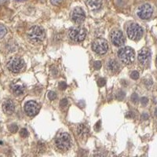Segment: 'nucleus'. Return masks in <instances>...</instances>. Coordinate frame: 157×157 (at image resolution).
<instances>
[{
	"label": "nucleus",
	"instance_id": "1",
	"mask_svg": "<svg viewBox=\"0 0 157 157\" xmlns=\"http://www.w3.org/2000/svg\"><path fill=\"white\" fill-rule=\"evenodd\" d=\"M118 56L120 61L125 65H130L135 60L134 50L130 46H125L120 50Z\"/></svg>",
	"mask_w": 157,
	"mask_h": 157
},
{
	"label": "nucleus",
	"instance_id": "2",
	"mask_svg": "<svg viewBox=\"0 0 157 157\" xmlns=\"http://www.w3.org/2000/svg\"><path fill=\"white\" fill-rule=\"evenodd\" d=\"M55 143H56L57 147L62 151H67L72 147V145H73L72 138L68 133L60 134L55 140Z\"/></svg>",
	"mask_w": 157,
	"mask_h": 157
},
{
	"label": "nucleus",
	"instance_id": "3",
	"mask_svg": "<svg viewBox=\"0 0 157 157\" xmlns=\"http://www.w3.org/2000/svg\"><path fill=\"white\" fill-rule=\"evenodd\" d=\"M27 37L33 42H41L45 38V32L38 25L31 27L27 32Z\"/></svg>",
	"mask_w": 157,
	"mask_h": 157
},
{
	"label": "nucleus",
	"instance_id": "4",
	"mask_svg": "<svg viewBox=\"0 0 157 157\" xmlns=\"http://www.w3.org/2000/svg\"><path fill=\"white\" fill-rule=\"evenodd\" d=\"M127 33L130 39L134 41H138L142 37L143 29L139 25L136 23H132L130 25H128L127 28Z\"/></svg>",
	"mask_w": 157,
	"mask_h": 157
},
{
	"label": "nucleus",
	"instance_id": "5",
	"mask_svg": "<svg viewBox=\"0 0 157 157\" xmlns=\"http://www.w3.org/2000/svg\"><path fill=\"white\" fill-rule=\"evenodd\" d=\"M68 35L75 42H80L85 39L87 36V31L82 27H71L68 31Z\"/></svg>",
	"mask_w": 157,
	"mask_h": 157
},
{
	"label": "nucleus",
	"instance_id": "6",
	"mask_svg": "<svg viewBox=\"0 0 157 157\" xmlns=\"http://www.w3.org/2000/svg\"><path fill=\"white\" fill-rule=\"evenodd\" d=\"M92 49L97 54H105L108 50V44L107 40L102 38H98L97 39H95L92 43Z\"/></svg>",
	"mask_w": 157,
	"mask_h": 157
},
{
	"label": "nucleus",
	"instance_id": "7",
	"mask_svg": "<svg viewBox=\"0 0 157 157\" xmlns=\"http://www.w3.org/2000/svg\"><path fill=\"white\" fill-rule=\"evenodd\" d=\"M25 68V61L20 58H13L8 63V68L13 73H20Z\"/></svg>",
	"mask_w": 157,
	"mask_h": 157
},
{
	"label": "nucleus",
	"instance_id": "8",
	"mask_svg": "<svg viewBox=\"0 0 157 157\" xmlns=\"http://www.w3.org/2000/svg\"><path fill=\"white\" fill-rule=\"evenodd\" d=\"M152 13H153V9H152V6L148 4V3H145V4H143L138 8L137 13V16L141 19L147 20L152 17Z\"/></svg>",
	"mask_w": 157,
	"mask_h": 157
},
{
	"label": "nucleus",
	"instance_id": "9",
	"mask_svg": "<svg viewBox=\"0 0 157 157\" xmlns=\"http://www.w3.org/2000/svg\"><path fill=\"white\" fill-rule=\"evenodd\" d=\"M112 42L115 46H121L124 44L125 37L120 30H113L110 35Z\"/></svg>",
	"mask_w": 157,
	"mask_h": 157
},
{
	"label": "nucleus",
	"instance_id": "10",
	"mask_svg": "<svg viewBox=\"0 0 157 157\" xmlns=\"http://www.w3.org/2000/svg\"><path fill=\"white\" fill-rule=\"evenodd\" d=\"M86 14H85L84 10L81 7H75L72 12V20L75 24H82L85 20Z\"/></svg>",
	"mask_w": 157,
	"mask_h": 157
},
{
	"label": "nucleus",
	"instance_id": "11",
	"mask_svg": "<svg viewBox=\"0 0 157 157\" xmlns=\"http://www.w3.org/2000/svg\"><path fill=\"white\" fill-rule=\"evenodd\" d=\"M25 111L29 116H34L39 111V105L34 101H29L25 103Z\"/></svg>",
	"mask_w": 157,
	"mask_h": 157
},
{
	"label": "nucleus",
	"instance_id": "12",
	"mask_svg": "<svg viewBox=\"0 0 157 157\" xmlns=\"http://www.w3.org/2000/svg\"><path fill=\"white\" fill-rule=\"evenodd\" d=\"M150 57V51L148 48H142L138 53V61L142 65H145L147 63Z\"/></svg>",
	"mask_w": 157,
	"mask_h": 157
},
{
	"label": "nucleus",
	"instance_id": "13",
	"mask_svg": "<svg viewBox=\"0 0 157 157\" xmlns=\"http://www.w3.org/2000/svg\"><path fill=\"white\" fill-rule=\"evenodd\" d=\"M14 109H15L14 104L11 100H6L3 103V110L6 114L11 115L14 112Z\"/></svg>",
	"mask_w": 157,
	"mask_h": 157
},
{
	"label": "nucleus",
	"instance_id": "14",
	"mask_svg": "<svg viewBox=\"0 0 157 157\" xmlns=\"http://www.w3.org/2000/svg\"><path fill=\"white\" fill-rule=\"evenodd\" d=\"M108 68L110 71H112V73H116L120 70V64L115 60V59H111L108 62Z\"/></svg>",
	"mask_w": 157,
	"mask_h": 157
},
{
	"label": "nucleus",
	"instance_id": "15",
	"mask_svg": "<svg viewBox=\"0 0 157 157\" xmlns=\"http://www.w3.org/2000/svg\"><path fill=\"white\" fill-rule=\"evenodd\" d=\"M87 6L90 10H99L101 6V0H87Z\"/></svg>",
	"mask_w": 157,
	"mask_h": 157
},
{
	"label": "nucleus",
	"instance_id": "16",
	"mask_svg": "<svg viewBox=\"0 0 157 157\" xmlns=\"http://www.w3.org/2000/svg\"><path fill=\"white\" fill-rule=\"evenodd\" d=\"M77 134L81 137H87L89 134V130L85 125L80 124L77 127Z\"/></svg>",
	"mask_w": 157,
	"mask_h": 157
},
{
	"label": "nucleus",
	"instance_id": "17",
	"mask_svg": "<svg viewBox=\"0 0 157 157\" xmlns=\"http://www.w3.org/2000/svg\"><path fill=\"white\" fill-rule=\"evenodd\" d=\"M12 90L15 95H21L24 93V89L20 85H14V86H13Z\"/></svg>",
	"mask_w": 157,
	"mask_h": 157
},
{
	"label": "nucleus",
	"instance_id": "18",
	"mask_svg": "<svg viewBox=\"0 0 157 157\" xmlns=\"http://www.w3.org/2000/svg\"><path fill=\"white\" fill-rule=\"evenodd\" d=\"M8 129H9V130H10V132L16 133L18 130V125L15 124V123H13V124L9 126Z\"/></svg>",
	"mask_w": 157,
	"mask_h": 157
},
{
	"label": "nucleus",
	"instance_id": "19",
	"mask_svg": "<svg viewBox=\"0 0 157 157\" xmlns=\"http://www.w3.org/2000/svg\"><path fill=\"white\" fill-rule=\"evenodd\" d=\"M6 28L3 25H0V38H3L6 34Z\"/></svg>",
	"mask_w": 157,
	"mask_h": 157
},
{
	"label": "nucleus",
	"instance_id": "20",
	"mask_svg": "<svg viewBox=\"0 0 157 157\" xmlns=\"http://www.w3.org/2000/svg\"><path fill=\"white\" fill-rule=\"evenodd\" d=\"M48 98H49L50 101H54V100L57 98L56 93L54 92V91H50V92L48 93Z\"/></svg>",
	"mask_w": 157,
	"mask_h": 157
},
{
	"label": "nucleus",
	"instance_id": "21",
	"mask_svg": "<svg viewBox=\"0 0 157 157\" xmlns=\"http://www.w3.org/2000/svg\"><path fill=\"white\" fill-rule=\"evenodd\" d=\"M130 78H131L132 80H137V79L139 78V73H137V71H134V72H132L131 74H130Z\"/></svg>",
	"mask_w": 157,
	"mask_h": 157
},
{
	"label": "nucleus",
	"instance_id": "22",
	"mask_svg": "<svg viewBox=\"0 0 157 157\" xmlns=\"http://www.w3.org/2000/svg\"><path fill=\"white\" fill-rule=\"evenodd\" d=\"M20 135L22 137H27L28 136V132H27V129H25V128L21 129L20 131Z\"/></svg>",
	"mask_w": 157,
	"mask_h": 157
},
{
	"label": "nucleus",
	"instance_id": "23",
	"mask_svg": "<svg viewBox=\"0 0 157 157\" xmlns=\"http://www.w3.org/2000/svg\"><path fill=\"white\" fill-rule=\"evenodd\" d=\"M105 83H106V80L104 79V78H100L99 80H97V85L99 86V87H103V86H105Z\"/></svg>",
	"mask_w": 157,
	"mask_h": 157
},
{
	"label": "nucleus",
	"instance_id": "24",
	"mask_svg": "<svg viewBox=\"0 0 157 157\" xmlns=\"http://www.w3.org/2000/svg\"><path fill=\"white\" fill-rule=\"evenodd\" d=\"M68 99L64 98V99H62L61 101L60 106L61 108H65L68 105Z\"/></svg>",
	"mask_w": 157,
	"mask_h": 157
},
{
	"label": "nucleus",
	"instance_id": "25",
	"mask_svg": "<svg viewBox=\"0 0 157 157\" xmlns=\"http://www.w3.org/2000/svg\"><path fill=\"white\" fill-rule=\"evenodd\" d=\"M94 68L96 70L100 69L101 68V62L100 61H95L94 63Z\"/></svg>",
	"mask_w": 157,
	"mask_h": 157
},
{
	"label": "nucleus",
	"instance_id": "26",
	"mask_svg": "<svg viewBox=\"0 0 157 157\" xmlns=\"http://www.w3.org/2000/svg\"><path fill=\"white\" fill-rule=\"evenodd\" d=\"M63 0H50V3L54 6H60Z\"/></svg>",
	"mask_w": 157,
	"mask_h": 157
},
{
	"label": "nucleus",
	"instance_id": "27",
	"mask_svg": "<svg viewBox=\"0 0 157 157\" xmlns=\"http://www.w3.org/2000/svg\"><path fill=\"white\" fill-rule=\"evenodd\" d=\"M38 147H39V151H40L41 152L46 150L45 145H44L43 143H41V142H39V145H38Z\"/></svg>",
	"mask_w": 157,
	"mask_h": 157
},
{
	"label": "nucleus",
	"instance_id": "28",
	"mask_svg": "<svg viewBox=\"0 0 157 157\" xmlns=\"http://www.w3.org/2000/svg\"><path fill=\"white\" fill-rule=\"evenodd\" d=\"M67 87H68V85L65 82H61L60 83H59V87H60L61 90H65V89L67 88Z\"/></svg>",
	"mask_w": 157,
	"mask_h": 157
},
{
	"label": "nucleus",
	"instance_id": "29",
	"mask_svg": "<svg viewBox=\"0 0 157 157\" xmlns=\"http://www.w3.org/2000/svg\"><path fill=\"white\" fill-rule=\"evenodd\" d=\"M131 101H132L134 103L137 102V101H138V96H137V94H133L132 96H131Z\"/></svg>",
	"mask_w": 157,
	"mask_h": 157
},
{
	"label": "nucleus",
	"instance_id": "30",
	"mask_svg": "<svg viewBox=\"0 0 157 157\" xmlns=\"http://www.w3.org/2000/svg\"><path fill=\"white\" fill-rule=\"evenodd\" d=\"M124 96H125L124 93L123 92V91H120V92L118 93V94H117V96H116V97H117V99L122 100L123 98L124 97Z\"/></svg>",
	"mask_w": 157,
	"mask_h": 157
},
{
	"label": "nucleus",
	"instance_id": "31",
	"mask_svg": "<svg viewBox=\"0 0 157 157\" xmlns=\"http://www.w3.org/2000/svg\"><path fill=\"white\" fill-rule=\"evenodd\" d=\"M142 101V105H147L148 101H149V100H148L147 97H142V101Z\"/></svg>",
	"mask_w": 157,
	"mask_h": 157
},
{
	"label": "nucleus",
	"instance_id": "32",
	"mask_svg": "<svg viewBox=\"0 0 157 157\" xmlns=\"http://www.w3.org/2000/svg\"><path fill=\"white\" fill-rule=\"evenodd\" d=\"M142 117H143V119L146 120V119H148V118H149V115H148L147 114H144V115H142Z\"/></svg>",
	"mask_w": 157,
	"mask_h": 157
},
{
	"label": "nucleus",
	"instance_id": "33",
	"mask_svg": "<svg viewBox=\"0 0 157 157\" xmlns=\"http://www.w3.org/2000/svg\"><path fill=\"white\" fill-rule=\"evenodd\" d=\"M155 115H156L157 116V108H156V110H155Z\"/></svg>",
	"mask_w": 157,
	"mask_h": 157
},
{
	"label": "nucleus",
	"instance_id": "34",
	"mask_svg": "<svg viewBox=\"0 0 157 157\" xmlns=\"http://www.w3.org/2000/svg\"><path fill=\"white\" fill-rule=\"evenodd\" d=\"M17 1H25V0H17Z\"/></svg>",
	"mask_w": 157,
	"mask_h": 157
},
{
	"label": "nucleus",
	"instance_id": "35",
	"mask_svg": "<svg viewBox=\"0 0 157 157\" xmlns=\"http://www.w3.org/2000/svg\"><path fill=\"white\" fill-rule=\"evenodd\" d=\"M156 63H157V58H156Z\"/></svg>",
	"mask_w": 157,
	"mask_h": 157
}]
</instances>
